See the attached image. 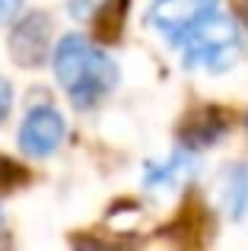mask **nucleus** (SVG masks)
Segmentation results:
<instances>
[{
    "mask_svg": "<svg viewBox=\"0 0 248 251\" xmlns=\"http://www.w3.org/2000/svg\"><path fill=\"white\" fill-rule=\"evenodd\" d=\"M54 76L76 108L99 105L118 83V64L86 35H64L54 54Z\"/></svg>",
    "mask_w": 248,
    "mask_h": 251,
    "instance_id": "1",
    "label": "nucleus"
},
{
    "mask_svg": "<svg viewBox=\"0 0 248 251\" xmlns=\"http://www.w3.org/2000/svg\"><path fill=\"white\" fill-rule=\"evenodd\" d=\"M239 54H242V32L232 16H220V13H210L181 42V57L188 70L223 74L239 61Z\"/></svg>",
    "mask_w": 248,
    "mask_h": 251,
    "instance_id": "2",
    "label": "nucleus"
},
{
    "mask_svg": "<svg viewBox=\"0 0 248 251\" xmlns=\"http://www.w3.org/2000/svg\"><path fill=\"white\" fill-rule=\"evenodd\" d=\"M217 3L220 0H153L147 23L172 45H181L188 32H194L210 13H217Z\"/></svg>",
    "mask_w": 248,
    "mask_h": 251,
    "instance_id": "3",
    "label": "nucleus"
},
{
    "mask_svg": "<svg viewBox=\"0 0 248 251\" xmlns=\"http://www.w3.org/2000/svg\"><path fill=\"white\" fill-rule=\"evenodd\" d=\"M64 134H67V124H64L61 111L54 105H35V108L25 111L16 140L25 156L45 159V156H51L64 143Z\"/></svg>",
    "mask_w": 248,
    "mask_h": 251,
    "instance_id": "4",
    "label": "nucleus"
},
{
    "mask_svg": "<svg viewBox=\"0 0 248 251\" xmlns=\"http://www.w3.org/2000/svg\"><path fill=\"white\" fill-rule=\"evenodd\" d=\"M48 48H51V19L38 10L19 16L10 32L13 61L19 67H38V64L48 61Z\"/></svg>",
    "mask_w": 248,
    "mask_h": 251,
    "instance_id": "5",
    "label": "nucleus"
},
{
    "mask_svg": "<svg viewBox=\"0 0 248 251\" xmlns=\"http://www.w3.org/2000/svg\"><path fill=\"white\" fill-rule=\"evenodd\" d=\"M198 172V153L194 150H175L166 162H147L143 184L147 188H178Z\"/></svg>",
    "mask_w": 248,
    "mask_h": 251,
    "instance_id": "6",
    "label": "nucleus"
},
{
    "mask_svg": "<svg viewBox=\"0 0 248 251\" xmlns=\"http://www.w3.org/2000/svg\"><path fill=\"white\" fill-rule=\"evenodd\" d=\"M220 207L229 220H242L248 210V166L245 162H232L220 172Z\"/></svg>",
    "mask_w": 248,
    "mask_h": 251,
    "instance_id": "7",
    "label": "nucleus"
},
{
    "mask_svg": "<svg viewBox=\"0 0 248 251\" xmlns=\"http://www.w3.org/2000/svg\"><path fill=\"white\" fill-rule=\"evenodd\" d=\"M223 134H226V121L213 108H204L198 118H194V121H188L185 127H181V147L198 153V150L217 143Z\"/></svg>",
    "mask_w": 248,
    "mask_h": 251,
    "instance_id": "8",
    "label": "nucleus"
},
{
    "mask_svg": "<svg viewBox=\"0 0 248 251\" xmlns=\"http://www.w3.org/2000/svg\"><path fill=\"white\" fill-rule=\"evenodd\" d=\"M127 13V0H105L93 16V29L99 42H118L121 38V23Z\"/></svg>",
    "mask_w": 248,
    "mask_h": 251,
    "instance_id": "9",
    "label": "nucleus"
},
{
    "mask_svg": "<svg viewBox=\"0 0 248 251\" xmlns=\"http://www.w3.org/2000/svg\"><path fill=\"white\" fill-rule=\"evenodd\" d=\"M102 3H105V0H67V13L74 19H83V23H86V19L96 16V10H99Z\"/></svg>",
    "mask_w": 248,
    "mask_h": 251,
    "instance_id": "10",
    "label": "nucleus"
},
{
    "mask_svg": "<svg viewBox=\"0 0 248 251\" xmlns=\"http://www.w3.org/2000/svg\"><path fill=\"white\" fill-rule=\"evenodd\" d=\"M74 251H121V248L112 242L93 239V235H80V239H74Z\"/></svg>",
    "mask_w": 248,
    "mask_h": 251,
    "instance_id": "11",
    "label": "nucleus"
},
{
    "mask_svg": "<svg viewBox=\"0 0 248 251\" xmlns=\"http://www.w3.org/2000/svg\"><path fill=\"white\" fill-rule=\"evenodd\" d=\"M23 13V0H0V25L16 23Z\"/></svg>",
    "mask_w": 248,
    "mask_h": 251,
    "instance_id": "12",
    "label": "nucleus"
},
{
    "mask_svg": "<svg viewBox=\"0 0 248 251\" xmlns=\"http://www.w3.org/2000/svg\"><path fill=\"white\" fill-rule=\"evenodd\" d=\"M19 175H23V172L13 166L10 159H3V156H0V191L10 188V184H16V181H19Z\"/></svg>",
    "mask_w": 248,
    "mask_h": 251,
    "instance_id": "13",
    "label": "nucleus"
},
{
    "mask_svg": "<svg viewBox=\"0 0 248 251\" xmlns=\"http://www.w3.org/2000/svg\"><path fill=\"white\" fill-rule=\"evenodd\" d=\"M10 105H13V86L0 76V124H3L6 115H10Z\"/></svg>",
    "mask_w": 248,
    "mask_h": 251,
    "instance_id": "14",
    "label": "nucleus"
},
{
    "mask_svg": "<svg viewBox=\"0 0 248 251\" xmlns=\"http://www.w3.org/2000/svg\"><path fill=\"white\" fill-rule=\"evenodd\" d=\"M242 19H245V25H248V0H242Z\"/></svg>",
    "mask_w": 248,
    "mask_h": 251,
    "instance_id": "15",
    "label": "nucleus"
},
{
    "mask_svg": "<svg viewBox=\"0 0 248 251\" xmlns=\"http://www.w3.org/2000/svg\"><path fill=\"white\" fill-rule=\"evenodd\" d=\"M0 232H3V213H0Z\"/></svg>",
    "mask_w": 248,
    "mask_h": 251,
    "instance_id": "16",
    "label": "nucleus"
}]
</instances>
